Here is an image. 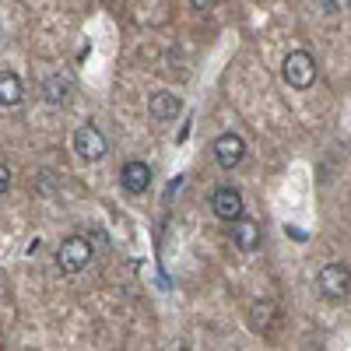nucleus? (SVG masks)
Returning a JSON list of instances; mask_svg holds the SVG:
<instances>
[{
  "mask_svg": "<svg viewBox=\"0 0 351 351\" xmlns=\"http://www.w3.org/2000/svg\"><path fill=\"white\" fill-rule=\"evenodd\" d=\"M190 8H197V11H211V8H218V0H190Z\"/></svg>",
  "mask_w": 351,
  "mask_h": 351,
  "instance_id": "obj_14",
  "label": "nucleus"
},
{
  "mask_svg": "<svg viewBox=\"0 0 351 351\" xmlns=\"http://www.w3.org/2000/svg\"><path fill=\"white\" fill-rule=\"evenodd\" d=\"M232 243H236L243 253H253L260 246V221L253 218H236L232 221Z\"/></svg>",
  "mask_w": 351,
  "mask_h": 351,
  "instance_id": "obj_8",
  "label": "nucleus"
},
{
  "mask_svg": "<svg viewBox=\"0 0 351 351\" xmlns=\"http://www.w3.org/2000/svg\"><path fill=\"white\" fill-rule=\"evenodd\" d=\"M74 152H77L84 162H99V158H106L109 144H106V137H102V130H99L95 123H84V127L74 130Z\"/></svg>",
  "mask_w": 351,
  "mask_h": 351,
  "instance_id": "obj_4",
  "label": "nucleus"
},
{
  "mask_svg": "<svg viewBox=\"0 0 351 351\" xmlns=\"http://www.w3.org/2000/svg\"><path fill=\"white\" fill-rule=\"evenodd\" d=\"M88 263H92V246H88V239L81 236H67L60 243V250H56V267H60L64 274H77L84 271Z\"/></svg>",
  "mask_w": 351,
  "mask_h": 351,
  "instance_id": "obj_3",
  "label": "nucleus"
},
{
  "mask_svg": "<svg viewBox=\"0 0 351 351\" xmlns=\"http://www.w3.org/2000/svg\"><path fill=\"white\" fill-rule=\"evenodd\" d=\"M0 102H4V106H18L21 102V77L14 71L0 74Z\"/></svg>",
  "mask_w": 351,
  "mask_h": 351,
  "instance_id": "obj_11",
  "label": "nucleus"
},
{
  "mask_svg": "<svg viewBox=\"0 0 351 351\" xmlns=\"http://www.w3.org/2000/svg\"><path fill=\"white\" fill-rule=\"evenodd\" d=\"M120 186H123L127 193H134V197L148 193V186H152V169L144 165V162H127V165L120 169Z\"/></svg>",
  "mask_w": 351,
  "mask_h": 351,
  "instance_id": "obj_7",
  "label": "nucleus"
},
{
  "mask_svg": "<svg viewBox=\"0 0 351 351\" xmlns=\"http://www.w3.org/2000/svg\"><path fill=\"white\" fill-rule=\"evenodd\" d=\"M71 92H74V77H71V74H49V77L43 81V99L53 102V106L67 102Z\"/></svg>",
  "mask_w": 351,
  "mask_h": 351,
  "instance_id": "obj_10",
  "label": "nucleus"
},
{
  "mask_svg": "<svg viewBox=\"0 0 351 351\" xmlns=\"http://www.w3.org/2000/svg\"><path fill=\"white\" fill-rule=\"evenodd\" d=\"M316 285H319V295L324 299L341 302V299H348V291H351V271L344 267V263H327V267H319Z\"/></svg>",
  "mask_w": 351,
  "mask_h": 351,
  "instance_id": "obj_2",
  "label": "nucleus"
},
{
  "mask_svg": "<svg viewBox=\"0 0 351 351\" xmlns=\"http://www.w3.org/2000/svg\"><path fill=\"white\" fill-rule=\"evenodd\" d=\"M148 112L155 116V120H176V116L183 112V102L176 92H155L148 99Z\"/></svg>",
  "mask_w": 351,
  "mask_h": 351,
  "instance_id": "obj_9",
  "label": "nucleus"
},
{
  "mask_svg": "<svg viewBox=\"0 0 351 351\" xmlns=\"http://www.w3.org/2000/svg\"><path fill=\"white\" fill-rule=\"evenodd\" d=\"M319 8H324L327 14H344L351 8V0H319Z\"/></svg>",
  "mask_w": 351,
  "mask_h": 351,
  "instance_id": "obj_12",
  "label": "nucleus"
},
{
  "mask_svg": "<svg viewBox=\"0 0 351 351\" xmlns=\"http://www.w3.org/2000/svg\"><path fill=\"white\" fill-rule=\"evenodd\" d=\"M281 77H285L288 88L306 92V88H313V81H316V60L306 49H291L285 56V64H281Z\"/></svg>",
  "mask_w": 351,
  "mask_h": 351,
  "instance_id": "obj_1",
  "label": "nucleus"
},
{
  "mask_svg": "<svg viewBox=\"0 0 351 351\" xmlns=\"http://www.w3.org/2000/svg\"><path fill=\"white\" fill-rule=\"evenodd\" d=\"M8 186H11V169L0 165V193H8Z\"/></svg>",
  "mask_w": 351,
  "mask_h": 351,
  "instance_id": "obj_13",
  "label": "nucleus"
},
{
  "mask_svg": "<svg viewBox=\"0 0 351 351\" xmlns=\"http://www.w3.org/2000/svg\"><path fill=\"white\" fill-rule=\"evenodd\" d=\"M211 211L221 218V221H236L243 218V193L236 186H218L211 193Z\"/></svg>",
  "mask_w": 351,
  "mask_h": 351,
  "instance_id": "obj_5",
  "label": "nucleus"
},
{
  "mask_svg": "<svg viewBox=\"0 0 351 351\" xmlns=\"http://www.w3.org/2000/svg\"><path fill=\"white\" fill-rule=\"evenodd\" d=\"M215 158H218L221 169H236L246 158V141L239 134H221L215 141Z\"/></svg>",
  "mask_w": 351,
  "mask_h": 351,
  "instance_id": "obj_6",
  "label": "nucleus"
}]
</instances>
